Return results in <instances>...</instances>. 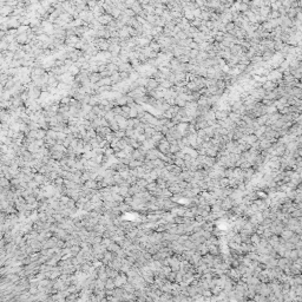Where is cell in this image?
<instances>
[{"label": "cell", "instance_id": "1", "mask_svg": "<svg viewBox=\"0 0 302 302\" xmlns=\"http://www.w3.org/2000/svg\"><path fill=\"white\" fill-rule=\"evenodd\" d=\"M98 21H99L101 24H104V25L110 24V23L112 21V15H110V14H101Z\"/></svg>", "mask_w": 302, "mask_h": 302}]
</instances>
